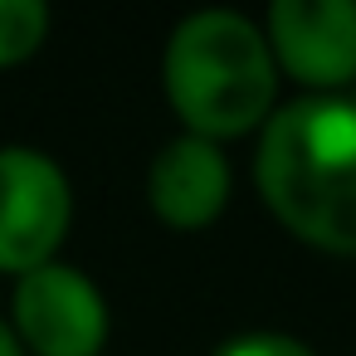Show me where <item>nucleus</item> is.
Returning <instances> with one entry per match:
<instances>
[{
  "label": "nucleus",
  "mask_w": 356,
  "mask_h": 356,
  "mask_svg": "<svg viewBox=\"0 0 356 356\" xmlns=\"http://www.w3.org/2000/svg\"><path fill=\"white\" fill-rule=\"evenodd\" d=\"M215 356H317L312 346H302L288 332H244L215 346Z\"/></svg>",
  "instance_id": "8"
},
{
  "label": "nucleus",
  "mask_w": 356,
  "mask_h": 356,
  "mask_svg": "<svg viewBox=\"0 0 356 356\" xmlns=\"http://www.w3.org/2000/svg\"><path fill=\"white\" fill-rule=\"evenodd\" d=\"M0 356H25V346H20V337H15V327H6V322H0Z\"/></svg>",
  "instance_id": "9"
},
{
  "label": "nucleus",
  "mask_w": 356,
  "mask_h": 356,
  "mask_svg": "<svg viewBox=\"0 0 356 356\" xmlns=\"http://www.w3.org/2000/svg\"><path fill=\"white\" fill-rule=\"evenodd\" d=\"M74 220L69 176L40 147H0V273L54 264Z\"/></svg>",
  "instance_id": "3"
},
{
  "label": "nucleus",
  "mask_w": 356,
  "mask_h": 356,
  "mask_svg": "<svg viewBox=\"0 0 356 356\" xmlns=\"http://www.w3.org/2000/svg\"><path fill=\"white\" fill-rule=\"evenodd\" d=\"M264 40L288 79L341 88L356 79V0H273Z\"/></svg>",
  "instance_id": "5"
},
{
  "label": "nucleus",
  "mask_w": 356,
  "mask_h": 356,
  "mask_svg": "<svg viewBox=\"0 0 356 356\" xmlns=\"http://www.w3.org/2000/svg\"><path fill=\"white\" fill-rule=\"evenodd\" d=\"M278 64L264 30L234 10H195L166 44V98L191 137L225 142L268 122Z\"/></svg>",
  "instance_id": "2"
},
{
  "label": "nucleus",
  "mask_w": 356,
  "mask_h": 356,
  "mask_svg": "<svg viewBox=\"0 0 356 356\" xmlns=\"http://www.w3.org/2000/svg\"><path fill=\"white\" fill-rule=\"evenodd\" d=\"M254 181L288 234L356 254V103L312 93L278 108L259 132Z\"/></svg>",
  "instance_id": "1"
},
{
  "label": "nucleus",
  "mask_w": 356,
  "mask_h": 356,
  "mask_svg": "<svg viewBox=\"0 0 356 356\" xmlns=\"http://www.w3.org/2000/svg\"><path fill=\"white\" fill-rule=\"evenodd\" d=\"M49 35V10L40 0H0V69L25 64Z\"/></svg>",
  "instance_id": "7"
},
{
  "label": "nucleus",
  "mask_w": 356,
  "mask_h": 356,
  "mask_svg": "<svg viewBox=\"0 0 356 356\" xmlns=\"http://www.w3.org/2000/svg\"><path fill=\"white\" fill-rule=\"evenodd\" d=\"M15 337L35 356H98L108 341V302L74 264H44L15 278Z\"/></svg>",
  "instance_id": "4"
},
{
  "label": "nucleus",
  "mask_w": 356,
  "mask_h": 356,
  "mask_svg": "<svg viewBox=\"0 0 356 356\" xmlns=\"http://www.w3.org/2000/svg\"><path fill=\"white\" fill-rule=\"evenodd\" d=\"M147 200L171 229H205L210 220H220L229 200V161L220 142L191 132L166 142L147 171Z\"/></svg>",
  "instance_id": "6"
}]
</instances>
